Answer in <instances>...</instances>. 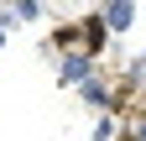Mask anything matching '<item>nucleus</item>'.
I'll list each match as a JSON object with an SVG mask.
<instances>
[{
  "instance_id": "1",
  "label": "nucleus",
  "mask_w": 146,
  "mask_h": 141,
  "mask_svg": "<svg viewBox=\"0 0 146 141\" xmlns=\"http://www.w3.org/2000/svg\"><path fill=\"white\" fill-rule=\"evenodd\" d=\"M89 78H94V58H89V52H63V58H58V84H63V89H68V84L84 89Z\"/></svg>"
},
{
  "instance_id": "2",
  "label": "nucleus",
  "mask_w": 146,
  "mask_h": 141,
  "mask_svg": "<svg viewBox=\"0 0 146 141\" xmlns=\"http://www.w3.org/2000/svg\"><path fill=\"white\" fill-rule=\"evenodd\" d=\"M78 37H84V52H89V58H94V52L110 42V26H104V16H99V11H94V16L78 26Z\"/></svg>"
},
{
  "instance_id": "3",
  "label": "nucleus",
  "mask_w": 146,
  "mask_h": 141,
  "mask_svg": "<svg viewBox=\"0 0 146 141\" xmlns=\"http://www.w3.org/2000/svg\"><path fill=\"white\" fill-rule=\"evenodd\" d=\"M99 16H104V26H110V31H125V26L136 21V5H125V0H120V5H104Z\"/></svg>"
},
{
  "instance_id": "4",
  "label": "nucleus",
  "mask_w": 146,
  "mask_h": 141,
  "mask_svg": "<svg viewBox=\"0 0 146 141\" xmlns=\"http://www.w3.org/2000/svg\"><path fill=\"white\" fill-rule=\"evenodd\" d=\"M78 94H84L89 104H110V99H115V89H110V84H104V78H89V84H84V89H78Z\"/></svg>"
},
{
  "instance_id": "5",
  "label": "nucleus",
  "mask_w": 146,
  "mask_h": 141,
  "mask_svg": "<svg viewBox=\"0 0 146 141\" xmlns=\"http://www.w3.org/2000/svg\"><path fill=\"white\" fill-rule=\"evenodd\" d=\"M94 141H115V120H110V115L94 120Z\"/></svg>"
},
{
  "instance_id": "6",
  "label": "nucleus",
  "mask_w": 146,
  "mask_h": 141,
  "mask_svg": "<svg viewBox=\"0 0 146 141\" xmlns=\"http://www.w3.org/2000/svg\"><path fill=\"white\" fill-rule=\"evenodd\" d=\"M131 78H136V84H146V52H141V58L131 63Z\"/></svg>"
},
{
  "instance_id": "7",
  "label": "nucleus",
  "mask_w": 146,
  "mask_h": 141,
  "mask_svg": "<svg viewBox=\"0 0 146 141\" xmlns=\"http://www.w3.org/2000/svg\"><path fill=\"white\" fill-rule=\"evenodd\" d=\"M136 141H146V115H141V120H136Z\"/></svg>"
},
{
  "instance_id": "8",
  "label": "nucleus",
  "mask_w": 146,
  "mask_h": 141,
  "mask_svg": "<svg viewBox=\"0 0 146 141\" xmlns=\"http://www.w3.org/2000/svg\"><path fill=\"white\" fill-rule=\"evenodd\" d=\"M0 47H5V26H0Z\"/></svg>"
}]
</instances>
